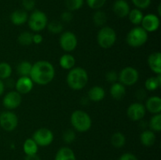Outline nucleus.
<instances>
[{
  "instance_id": "nucleus-11",
  "label": "nucleus",
  "mask_w": 161,
  "mask_h": 160,
  "mask_svg": "<svg viewBox=\"0 0 161 160\" xmlns=\"http://www.w3.org/2000/svg\"><path fill=\"white\" fill-rule=\"evenodd\" d=\"M146 109L145 105L140 102H135L132 103L127 108V117L132 121H140L144 118L146 115Z\"/></svg>"
},
{
  "instance_id": "nucleus-20",
  "label": "nucleus",
  "mask_w": 161,
  "mask_h": 160,
  "mask_svg": "<svg viewBox=\"0 0 161 160\" xmlns=\"http://www.w3.org/2000/svg\"><path fill=\"white\" fill-rule=\"evenodd\" d=\"M105 89L99 86H94L88 91V98L94 102L102 101L105 98Z\"/></svg>"
},
{
  "instance_id": "nucleus-44",
  "label": "nucleus",
  "mask_w": 161,
  "mask_h": 160,
  "mask_svg": "<svg viewBox=\"0 0 161 160\" xmlns=\"http://www.w3.org/2000/svg\"><path fill=\"white\" fill-rule=\"evenodd\" d=\"M25 160H41V159H40V157H39L37 154H34V155H26L25 158Z\"/></svg>"
},
{
  "instance_id": "nucleus-9",
  "label": "nucleus",
  "mask_w": 161,
  "mask_h": 160,
  "mask_svg": "<svg viewBox=\"0 0 161 160\" xmlns=\"http://www.w3.org/2000/svg\"><path fill=\"white\" fill-rule=\"evenodd\" d=\"M18 125V118L12 111H3L0 114V126L7 132L15 130Z\"/></svg>"
},
{
  "instance_id": "nucleus-1",
  "label": "nucleus",
  "mask_w": 161,
  "mask_h": 160,
  "mask_svg": "<svg viewBox=\"0 0 161 160\" xmlns=\"http://www.w3.org/2000/svg\"><path fill=\"white\" fill-rule=\"evenodd\" d=\"M55 69L53 64L47 61H39L32 64L29 77L34 83L45 86L53 81Z\"/></svg>"
},
{
  "instance_id": "nucleus-21",
  "label": "nucleus",
  "mask_w": 161,
  "mask_h": 160,
  "mask_svg": "<svg viewBox=\"0 0 161 160\" xmlns=\"http://www.w3.org/2000/svg\"><path fill=\"white\" fill-rule=\"evenodd\" d=\"M54 160H76V157L70 147H62L57 152Z\"/></svg>"
},
{
  "instance_id": "nucleus-14",
  "label": "nucleus",
  "mask_w": 161,
  "mask_h": 160,
  "mask_svg": "<svg viewBox=\"0 0 161 160\" xmlns=\"http://www.w3.org/2000/svg\"><path fill=\"white\" fill-rule=\"evenodd\" d=\"M34 83L29 76H21L15 83L16 91L20 94H27L32 89Z\"/></svg>"
},
{
  "instance_id": "nucleus-12",
  "label": "nucleus",
  "mask_w": 161,
  "mask_h": 160,
  "mask_svg": "<svg viewBox=\"0 0 161 160\" xmlns=\"http://www.w3.org/2000/svg\"><path fill=\"white\" fill-rule=\"evenodd\" d=\"M21 101V94L19 93L17 91H9L3 97V104L7 109L13 110L18 108Z\"/></svg>"
},
{
  "instance_id": "nucleus-40",
  "label": "nucleus",
  "mask_w": 161,
  "mask_h": 160,
  "mask_svg": "<svg viewBox=\"0 0 161 160\" xmlns=\"http://www.w3.org/2000/svg\"><path fill=\"white\" fill-rule=\"evenodd\" d=\"M61 19L63 22H65V23H69L73 19V15H72V13L71 11H64L61 13Z\"/></svg>"
},
{
  "instance_id": "nucleus-16",
  "label": "nucleus",
  "mask_w": 161,
  "mask_h": 160,
  "mask_svg": "<svg viewBox=\"0 0 161 160\" xmlns=\"http://www.w3.org/2000/svg\"><path fill=\"white\" fill-rule=\"evenodd\" d=\"M145 108L152 114H160L161 98L158 96H153L146 100Z\"/></svg>"
},
{
  "instance_id": "nucleus-24",
  "label": "nucleus",
  "mask_w": 161,
  "mask_h": 160,
  "mask_svg": "<svg viewBox=\"0 0 161 160\" xmlns=\"http://www.w3.org/2000/svg\"><path fill=\"white\" fill-rule=\"evenodd\" d=\"M39 150V146L32 138H28L24 142L23 151L26 155L37 154Z\"/></svg>"
},
{
  "instance_id": "nucleus-26",
  "label": "nucleus",
  "mask_w": 161,
  "mask_h": 160,
  "mask_svg": "<svg viewBox=\"0 0 161 160\" xmlns=\"http://www.w3.org/2000/svg\"><path fill=\"white\" fill-rule=\"evenodd\" d=\"M127 17H128L129 20H130L133 24L138 26V25L141 24L142 20L143 17H144V14L142 12L141 9L135 8V9L130 10Z\"/></svg>"
},
{
  "instance_id": "nucleus-19",
  "label": "nucleus",
  "mask_w": 161,
  "mask_h": 160,
  "mask_svg": "<svg viewBox=\"0 0 161 160\" xmlns=\"http://www.w3.org/2000/svg\"><path fill=\"white\" fill-rule=\"evenodd\" d=\"M110 95L112 96L113 99L115 100H119L124 97L126 94V88L125 86L119 83H114L111 86V88L109 89Z\"/></svg>"
},
{
  "instance_id": "nucleus-39",
  "label": "nucleus",
  "mask_w": 161,
  "mask_h": 160,
  "mask_svg": "<svg viewBox=\"0 0 161 160\" xmlns=\"http://www.w3.org/2000/svg\"><path fill=\"white\" fill-rule=\"evenodd\" d=\"M22 6L25 11H31L36 6V0H22Z\"/></svg>"
},
{
  "instance_id": "nucleus-4",
  "label": "nucleus",
  "mask_w": 161,
  "mask_h": 160,
  "mask_svg": "<svg viewBox=\"0 0 161 160\" xmlns=\"http://www.w3.org/2000/svg\"><path fill=\"white\" fill-rule=\"evenodd\" d=\"M149 39L148 32L143 28L136 26L132 28L127 35V44L131 47H140L145 45Z\"/></svg>"
},
{
  "instance_id": "nucleus-17",
  "label": "nucleus",
  "mask_w": 161,
  "mask_h": 160,
  "mask_svg": "<svg viewBox=\"0 0 161 160\" xmlns=\"http://www.w3.org/2000/svg\"><path fill=\"white\" fill-rule=\"evenodd\" d=\"M148 65L154 73L157 75L161 74V53L160 52H155L149 55L148 57Z\"/></svg>"
},
{
  "instance_id": "nucleus-28",
  "label": "nucleus",
  "mask_w": 161,
  "mask_h": 160,
  "mask_svg": "<svg viewBox=\"0 0 161 160\" xmlns=\"http://www.w3.org/2000/svg\"><path fill=\"white\" fill-rule=\"evenodd\" d=\"M31 67L32 64L27 61H23L20 63H19L17 67V73L19 74L20 77L21 76H29L31 73Z\"/></svg>"
},
{
  "instance_id": "nucleus-46",
  "label": "nucleus",
  "mask_w": 161,
  "mask_h": 160,
  "mask_svg": "<svg viewBox=\"0 0 161 160\" xmlns=\"http://www.w3.org/2000/svg\"><path fill=\"white\" fill-rule=\"evenodd\" d=\"M5 90V84H4V82L3 80L0 79V96H2L4 93Z\"/></svg>"
},
{
  "instance_id": "nucleus-37",
  "label": "nucleus",
  "mask_w": 161,
  "mask_h": 160,
  "mask_svg": "<svg viewBox=\"0 0 161 160\" xmlns=\"http://www.w3.org/2000/svg\"><path fill=\"white\" fill-rule=\"evenodd\" d=\"M132 3L137 9H145L150 6L151 0H132Z\"/></svg>"
},
{
  "instance_id": "nucleus-3",
  "label": "nucleus",
  "mask_w": 161,
  "mask_h": 160,
  "mask_svg": "<svg viewBox=\"0 0 161 160\" xmlns=\"http://www.w3.org/2000/svg\"><path fill=\"white\" fill-rule=\"evenodd\" d=\"M72 127L80 133L88 131L92 125L91 118L83 110H75L72 113L70 118Z\"/></svg>"
},
{
  "instance_id": "nucleus-43",
  "label": "nucleus",
  "mask_w": 161,
  "mask_h": 160,
  "mask_svg": "<svg viewBox=\"0 0 161 160\" xmlns=\"http://www.w3.org/2000/svg\"><path fill=\"white\" fill-rule=\"evenodd\" d=\"M15 83L16 82L14 81L13 78H8L7 79H6V83H4L5 86H7L9 88H12L14 86H15Z\"/></svg>"
},
{
  "instance_id": "nucleus-8",
  "label": "nucleus",
  "mask_w": 161,
  "mask_h": 160,
  "mask_svg": "<svg viewBox=\"0 0 161 160\" xmlns=\"http://www.w3.org/2000/svg\"><path fill=\"white\" fill-rule=\"evenodd\" d=\"M53 133L50 130L47 128L38 129L33 133L32 139L36 141L38 146L41 147H47L52 144L53 141Z\"/></svg>"
},
{
  "instance_id": "nucleus-42",
  "label": "nucleus",
  "mask_w": 161,
  "mask_h": 160,
  "mask_svg": "<svg viewBox=\"0 0 161 160\" xmlns=\"http://www.w3.org/2000/svg\"><path fill=\"white\" fill-rule=\"evenodd\" d=\"M42 40H43V38H42V35H40L39 33H36V34L33 35L32 43L36 44V45H39V44L42 43Z\"/></svg>"
},
{
  "instance_id": "nucleus-29",
  "label": "nucleus",
  "mask_w": 161,
  "mask_h": 160,
  "mask_svg": "<svg viewBox=\"0 0 161 160\" xmlns=\"http://www.w3.org/2000/svg\"><path fill=\"white\" fill-rule=\"evenodd\" d=\"M93 20L96 26L102 27L106 23L107 21V16L104 11L97 10L94 13L93 16Z\"/></svg>"
},
{
  "instance_id": "nucleus-5",
  "label": "nucleus",
  "mask_w": 161,
  "mask_h": 160,
  "mask_svg": "<svg viewBox=\"0 0 161 160\" xmlns=\"http://www.w3.org/2000/svg\"><path fill=\"white\" fill-rule=\"evenodd\" d=\"M27 22L31 31L39 33L47 28L48 19L45 13L36 9L30 14Z\"/></svg>"
},
{
  "instance_id": "nucleus-45",
  "label": "nucleus",
  "mask_w": 161,
  "mask_h": 160,
  "mask_svg": "<svg viewBox=\"0 0 161 160\" xmlns=\"http://www.w3.org/2000/svg\"><path fill=\"white\" fill-rule=\"evenodd\" d=\"M136 96L138 98V100H143V99L146 97V92H145L144 90H142V89H139V90L137 92Z\"/></svg>"
},
{
  "instance_id": "nucleus-25",
  "label": "nucleus",
  "mask_w": 161,
  "mask_h": 160,
  "mask_svg": "<svg viewBox=\"0 0 161 160\" xmlns=\"http://www.w3.org/2000/svg\"><path fill=\"white\" fill-rule=\"evenodd\" d=\"M161 85V75H157V76H153L147 78L145 83V87L149 91L157 90Z\"/></svg>"
},
{
  "instance_id": "nucleus-22",
  "label": "nucleus",
  "mask_w": 161,
  "mask_h": 160,
  "mask_svg": "<svg viewBox=\"0 0 161 160\" xmlns=\"http://www.w3.org/2000/svg\"><path fill=\"white\" fill-rule=\"evenodd\" d=\"M156 133L153 130H146L140 134V141L146 147H151L156 142Z\"/></svg>"
},
{
  "instance_id": "nucleus-33",
  "label": "nucleus",
  "mask_w": 161,
  "mask_h": 160,
  "mask_svg": "<svg viewBox=\"0 0 161 160\" xmlns=\"http://www.w3.org/2000/svg\"><path fill=\"white\" fill-rule=\"evenodd\" d=\"M32 36L33 34H31L29 31H24L19 35L17 40L20 45H30L32 44Z\"/></svg>"
},
{
  "instance_id": "nucleus-2",
  "label": "nucleus",
  "mask_w": 161,
  "mask_h": 160,
  "mask_svg": "<svg viewBox=\"0 0 161 160\" xmlns=\"http://www.w3.org/2000/svg\"><path fill=\"white\" fill-rule=\"evenodd\" d=\"M66 82L71 89L74 90H80L87 84L88 74L83 67H73L69 70L66 77Z\"/></svg>"
},
{
  "instance_id": "nucleus-41",
  "label": "nucleus",
  "mask_w": 161,
  "mask_h": 160,
  "mask_svg": "<svg viewBox=\"0 0 161 160\" xmlns=\"http://www.w3.org/2000/svg\"><path fill=\"white\" fill-rule=\"evenodd\" d=\"M119 160H138V158L135 156L134 154L130 153V152H127L124 153L119 157Z\"/></svg>"
},
{
  "instance_id": "nucleus-38",
  "label": "nucleus",
  "mask_w": 161,
  "mask_h": 160,
  "mask_svg": "<svg viewBox=\"0 0 161 160\" xmlns=\"http://www.w3.org/2000/svg\"><path fill=\"white\" fill-rule=\"evenodd\" d=\"M118 75H119V74L116 71H109L105 75V78H106L107 82H108V83H114L117 82Z\"/></svg>"
},
{
  "instance_id": "nucleus-10",
  "label": "nucleus",
  "mask_w": 161,
  "mask_h": 160,
  "mask_svg": "<svg viewBox=\"0 0 161 160\" xmlns=\"http://www.w3.org/2000/svg\"><path fill=\"white\" fill-rule=\"evenodd\" d=\"M59 43L61 49L64 51L70 53V52L75 50V49L76 48L78 40H77L76 35L73 32L64 31V33L61 34V37H60Z\"/></svg>"
},
{
  "instance_id": "nucleus-6",
  "label": "nucleus",
  "mask_w": 161,
  "mask_h": 160,
  "mask_svg": "<svg viewBox=\"0 0 161 160\" xmlns=\"http://www.w3.org/2000/svg\"><path fill=\"white\" fill-rule=\"evenodd\" d=\"M116 41V33L111 27H102L97 35V42L103 49H109Z\"/></svg>"
},
{
  "instance_id": "nucleus-30",
  "label": "nucleus",
  "mask_w": 161,
  "mask_h": 160,
  "mask_svg": "<svg viewBox=\"0 0 161 160\" xmlns=\"http://www.w3.org/2000/svg\"><path fill=\"white\" fill-rule=\"evenodd\" d=\"M12 74V67L6 62L0 63V79L6 80L10 78Z\"/></svg>"
},
{
  "instance_id": "nucleus-7",
  "label": "nucleus",
  "mask_w": 161,
  "mask_h": 160,
  "mask_svg": "<svg viewBox=\"0 0 161 160\" xmlns=\"http://www.w3.org/2000/svg\"><path fill=\"white\" fill-rule=\"evenodd\" d=\"M139 78L138 70L133 67H126L120 71L118 75V80L124 86H133Z\"/></svg>"
},
{
  "instance_id": "nucleus-31",
  "label": "nucleus",
  "mask_w": 161,
  "mask_h": 160,
  "mask_svg": "<svg viewBox=\"0 0 161 160\" xmlns=\"http://www.w3.org/2000/svg\"><path fill=\"white\" fill-rule=\"evenodd\" d=\"M149 127L153 132H160L161 130V114H156L149 121Z\"/></svg>"
},
{
  "instance_id": "nucleus-34",
  "label": "nucleus",
  "mask_w": 161,
  "mask_h": 160,
  "mask_svg": "<svg viewBox=\"0 0 161 160\" xmlns=\"http://www.w3.org/2000/svg\"><path fill=\"white\" fill-rule=\"evenodd\" d=\"M47 28L50 32L53 34H59L63 31V24L59 20H53L47 24Z\"/></svg>"
},
{
  "instance_id": "nucleus-15",
  "label": "nucleus",
  "mask_w": 161,
  "mask_h": 160,
  "mask_svg": "<svg viewBox=\"0 0 161 160\" xmlns=\"http://www.w3.org/2000/svg\"><path fill=\"white\" fill-rule=\"evenodd\" d=\"M113 10L118 17L124 18L128 16L130 8L128 3L125 0H116L113 4Z\"/></svg>"
},
{
  "instance_id": "nucleus-32",
  "label": "nucleus",
  "mask_w": 161,
  "mask_h": 160,
  "mask_svg": "<svg viewBox=\"0 0 161 160\" xmlns=\"http://www.w3.org/2000/svg\"><path fill=\"white\" fill-rule=\"evenodd\" d=\"M84 0H65L64 4L69 11H75L80 9L83 6Z\"/></svg>"
},
{
  "instance_id": "nucleus-13",
  "label": "nucleus",
  "mask_w": 161,
  "mask_h": 160,
  "mask_svg": "<svg viewBox=\"0 0 161 160\" xmlns=\"http://www.w3.org/2000/svg\"><path fill=\"white\" fill-rule=\"evenodd\" d=\"M160 18L156 14L149 13L143 17L142 20V28H144L148 33L157 31L160 27Z\"/></svg>"
},
{
  "instance_id": "nucleus-23",
  "label": "nucleus",
  "mask_w": 161,
  "mask_h": 160,
  "mask_svg": "<svg viewBox=\"0 0 161 160\" xmlns=\"http://www.w3.org/2000/svg\"><path fill=\"white\" fill-rule=\"evenodd\" d=\"M60 66L64 70H71L75 64V59L70 53L62 55L59 60Z\"/></svg>"
},
{
  "instance_id": "nucleus-18",
  "label": "nucleus",
  "mask_w": 161,
  "mask_h": 160,
  "mask_svg": "<svg viewBox=\"0 0 161 160\" xmlns=\"http://www.w3.org/2000/svg\"><path fill=\"white\" fill-rule=\"evenodd\" d=\"M28 14L25 9H17L10 15V20L14 25L20 26L28 21Z\"/></svg>"
},
{
  "instance_id": "nucleus-27",
  "label": "nucleus",
  "mask_w": 161,
  "mask_h": 160,
  "mask_svg": "<svg viewBox=\"0 0 161 160\" xmlns=\"http://www.w3.org/2000/svg\"><path fill=\"white\" fill-rule=\"evenodd\" d=\"M111 144L113 147L116 148H120L124 147L126 144V137L124 134L120 132H116L113 133L111 136Z\"/></svg>"
},
{
  "instance_id": "nucleus-36",
  "label": "nucleus",
  "mask_w": 161,
  "mask_h": 160,
  "mask_svg": "<svg viewBox=\"0 0 161 160\" xmlns=\"http://www.w3.org/2000/svg\"><path fill=\"white\" fill-rule=\"evenodd\" d=\"M106 0H86L88 6L93 9H99L105 5Z\"/></svg>"
},
{
  "instance_id": "nucleus-35",
  "label": "nucleus",
  "mask_w": 161,
  "mask_h": 160,
  "mask_svg": "<svg viewBox=\"0 0 161 160\" xmlns=\"http://www.w3.org/2000/svg\"><path fill=\"white\" fill-rule=\"evenodd\" d=\"M63 141L66 143V144H71L75 140V133L72 130L69 129V130H65L63 133Z\"/></svg>"
}]
</instances>
